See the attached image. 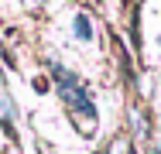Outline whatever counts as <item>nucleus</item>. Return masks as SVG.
Wrapping results in <instances>:
<instances>
[{
  "label": "nucleus",
  "instance_id": "1",
  "mask_svg": "<svg viewBox=\"0 0 161 154\" xmlns=\"http://www.w3.org/2000/svg\"><path fill=\"white\" fill-rule=\"evenodd\" d=\"M72 28H75V34H79L82 41H89V38H93V28H89L86 14H75V24H72Z\"/></svg>",
  "mask_w": 161,
  "mask_h": 154
}]
</instances>
